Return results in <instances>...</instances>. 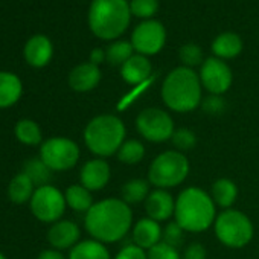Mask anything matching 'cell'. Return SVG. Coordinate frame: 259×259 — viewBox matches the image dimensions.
<instances>
[{
	"instance_id": "11",
	"label": "cell",
	"mask_w": 259,
	"mask_h": 259,
	"mask_svg": "<svg viewBox=\"0 0 259 259\" xmlns=\"http://www.w3.org/2000/svg\"><path fill=\"white\" fill-rule=\"evenodd\" d=\"M165 40V28L159 22L147 20L135 29L132 45L141 55H154L163 48Z\"/></svg>"
},
{
	"instance_id": "23",
	"label": "cell",
	"mask_w": 259,
	"mask_h": 259,
	"mask_svg": "<svg viewBox=\"0 0 259 259\" xmlns=\"http://www.w3.org/2000/svg\"><path fill=\"white\" fill-rule=\"evenodd\" d=\"M238 197L236 185L229 179H218L212 185V200L221 207H230Z\"/></svg>"
},
{
	"instance_id": "21",
	"label": "cell",
	"mask_w": 259,
	"mask_h": 259,
	"mask_svg": "<svg viewBox=\"0 0 259 259\" xmlns=\"http://www.w3.org/2000/svg\"><path fill=\"white\" fill-rule=\"evenodd\" d=\"M212 51L217 57H220V60L235 58L242 51V41L236 34L226 32L215 38V41L212 43Z\"/></svg>"
},
{
	"instance_id": "19",
	"label": "cell",
	"mask_w": 259,
	"mask_h": 259,
	"mask_svg": "<svg viewBox=\"0 0 259 259\" xmlns=\"http://www.w3.org/2000/svg\"><path fill=\"white\" fill-rule=\"evenodd\" d=\"M128 84H141L151 75V63L145 55H133L120 69Z\"/></svg>"
},
{
	"instance_id": "13",
	"label": "cell",
	"mask_w": 259,
	"mask_h": 259,
	"mask_svg": "<svg viewBox=\"0 0 259 259\" xmlns=\"http://www.w3.org/2000/svg\"><path fill=\"white\" fill-rule=\"evenodd\" d=\"M145 210L148 213V218L159 223V221L168 220L174 213L176 203L169 192H166L163 189H157L147 197Z\"/></svg>"
},
{
	"instance_id": "25",
	"label": "cell",
	"mask_w": 259,
	"mask_h": 259,
	"mask_svg": "<svg viewBox=\"0 0 259 259\" xmlns=\"http://www.w3.org/2000/svg\"><path fill=\"white\" fill-rule=\"evenodd\" d=\"M8 194L14 203H25L34 195V183L26 174H17L10 183Z\"/></svg>"
},
{
	"instance_id": "32",
	"label": "cell",
	"mask_w": 259,
	"mask_h": 259,
	"mask_svg": "<svg viewBox=\"0 0 259 259\" xmlns=\"http://www.w3.org/2000/svg\"><path fill=\"white\" fill-rule=\"evenodd\" d=\"M159 8L157 0H132V5H130V11L136 17L148 19L153 14H156Z\"/></svg>"
},
{
	"instance_id": "9",
	"label": "cell",
	"mask_w": 259,
	"mask_h": 259,
	"mask_svg": "<svg viewBox=\"0 0 259 259\" xmlns=\"http://www.w3.org/2000/svg\"><path fill=\"white\" fill-rule=\"evenodd\" d=\"M138 132L150 142H165L174 135L172 117L160 108H145L136 119Z\"/></svg>"
},
{
	"instance_id": "17",
	"label": "cell",
	"mask_w": 259,
	"mask_h": 259,
	"mask_svg": "<svg viewBox=\"0 0 259 259\" xmlns=\"http://www.w3.org/2000/svg\"><path fill=\"white\" fill-rule=\"evenodd\" d=\"M163 232L160 229V224L151 218H142L136 223L135 229H133V238L136 245H139L141 248H151L156 244L160 242Z\"/></svg>"
},
{
	"instance_id": "27",
	"label": "cell",
	"mask_w": 259,
	"mask_h": 259,
	"mask_svg": "<svg viewBox=\"0 0 259 259\" xmlns=\"http://www.w3.org/2000/svg\"><path fill=\"white\" fill-rule=\"evenodd\" d=\"M150 185L147 180L142 179H135L130 180L123 185L122 188V200L128 204V203H141L144 200H147Z\"/></svg>"
},
{
	"instance_id": "41",
	"label": "cell",
	"mask_w": 259,
	"mask_h": 259,
	"mask_svg": "<svg viewBox=\"0 0 259 259\" xmlns=\"http://www.w3.org/2000/svg\"><path fill=\"white\" fill-rule=\"evenodd\" d=\"M0 259H7V257H5V256H4L2 253H0Z\"/></svg>"
},
{
	"instance_id": "36",
	"label": "cell",
	"mask_w": 259,
	"mask_h": 259,
	"mask_svg": "<svg viewBox=\"0 0 259 259\" xmlns=\"http://www.w3.org/2000/svg\"><path fill=\"white\" fill-rule=\"evenodd\" d=\"M114 259H148V254L139 245H126L123 247Z\"/></svg>"
},
{
	"instance_id": "10",
	"label": "cell",
	"mask_w": 259,
	"mask_h": 259,
	"mask_svg": "<svg viewBox=\"0 0 259 259\" xmlns=\"http://www.w3.org/2000/svg\"><path fill=\"white\" fill-rule=\"evenodd\" d=\"M66 204L64 195L51 185L38 188L31 198L32 213L45 223L57 221L64 213Z\"/></svg>"
},
{
	"instance_id": "40",
	"label": "cell",
	"mask_w": 259,
	"mask_h": 259,
	"mask_svg": "<svg viewBox=\"0 0 259 259\" xmlns=\"http://www.w3.org/2000/svg\"><path fill=\"white\" fill-rule=\"evenodd\" d=\"M38 259H64L58 250H45L40 253Z\"/></svg>"
},
{
	"instance_id": "37",
	"label": "cell",
	"mask_w": 259,
	"mask_h": 259,
	"mask_svg": "<svg viewBox=\"0 0 259 259\" xmlns=\"http://www.w3.org/2000/svg\"><path fill=\"white\" fill-rule=\"evenodd\" d=\"M203 108H204V111H207L210 114H220L224 111V101L217 96L207 98L203 104Z\"/></svg>"
},
{
	"instance_id": "33",
	"label": "cell",
	"mask_w": 259,
	"mask_h": 259,
	"mask_svg": "<svg viewBox=\"0 0 259 259\" xmlns=\"http://www.w3.org/2000/svg\"><path fill=\"white\" fill-rule=\"evenodd\" d=\"M183 232H185V230H183L176 221H174V223H169V224L165 227L163 235H162L163 242L168 244V245H171V247H174V248H179V247L183 244V239H185Z\"/></svg>"
},
{
	"instance_id": "31",
	"label": "cell",
	"mask_w": 259,
	"mask_h": 259,
	"mask_svg": "<svg viewBox=\"0 0 259 259\" xmlns=\"http://www.w3.org/2000/svg\"><path fill=\"white\" fill-rule=\"evenodd\" d=\"M172 145L177 148V151H189L195 147L197 144V136L194 132H191L189 128H180V130H176L172 138Z\"/></svg>"
},
{
	"instance_id": "1",
	"label": "cell",
	"mask_w": 259,
	"mask_h": 259,
	"mask_svg": "<svg viewBox=\"0 0 259 259\" xmlns=\"http://www.w3.org/2000/svg\"><path fill=\"white\" fill-rule=\"evenodd\" d=\"M132 221V209L123 200L107 198L89 209L85 229L99 242H116L126 235Z\"/></svg>"
},
{
	"instance_id": "15",
	"label": "cell",
	"mask_w": 259,
	"mask_h": 259,
	"mask_svg": "<svg viewBox=\"0 0 259 259\" xmlns=\"http://www.w3.org/2000/svg\"><path fill=\"white\" fill-rule=\"evenodd\" d=\"M101 79V72L98 66L92 63H84L76 66L69 75V84L76 92H89L98 85Z\"/></svg>"
},
{
	"instance_id": "35",
	"label": "cell",
	"mask_w": 259,
	"mask_h": 259,
	"mask_svg": "<svg viewBox=\"0 0 259 259\" xmlns=\"http://www.w3.org/2000/svg\"><path fill=\"white\" fill-rule=\"evenodd\" d=\"M180 60L188 67H192L203 61V52L197 45H186L180 49Z\"/></svg>"
},
{
	"instance_id": "16",
	"label": "cell",
	"mask_w": 259,
	"mask_h": 259,
	"mask_svg": "<svg viewBox=\"0 0 259 259\" xmlns=\"http://www.w3.org/2000/svg\"><path fill=\"white\" fill-rule=\"evenodd\" d=\"M52 57V43L45 35H34L25 45V58L31 66L41 67Z\"/></svg>"
},
{
	"instance_id": "14",
	"label": "cell",
	"mask_w": 259,
	"mask_h": 259,
	"mask_svg": "<svg viewBox=\"0 0 259 259\" xmlns=\"http://www.w3.org/2000/svg\"><path fill=\"white\" fill-rule=\"evenodd\" d=\"M110 180V166L105 160H90L81 169V183L89 191L102 189Z\"/></svg>"
},
{
	"instance_id": "22",
	"label": "cell",
	"mask_w": 259,
	"mask_h": 259,
	"mask_svg": "<svg viewBox=\"0 0 259 259\" xmlns=\"http://www.w3.org/2000/svg\"><path fill=\"white\" fill-rule=\"evenodd\" d=\"M69 259H110V253L102 242L90 239L73 245Z\"/></svg>"
},
{
	"instance_id": "20",
	"label": "cell",
	"mask_w": 259,
	"mask_h": 259,
	"mask_svg": "<svg viewBox=\"0 0 259 259\" xmlns=\"http://www.w3.org/2000/svg\"><path fill=\"white\" fill-rule=\"evenodd\" d=\"M22 81L11 72H0V108L10 107L20 99Z\"/></svg>"
},
{
	"instance_id": "18",
	"label": "cell",
	"mask_w": 259,
	"mask_h": 259,
	"mask_svg": "<svg viewBox=\"0 0 259 259\" xmlns=\"http://www.w3.org/2000/svg\"><path fill=\"white\" fill-rule=\"evenodd\" d=\"M48 238L55 248H69L76 245V241L79 239V229L72 221H58L51 227Z\"/></svg>"
},
{
	"instance_id": "29",
	"label": "cell",
	"mask_w": 259,
	"mask_h": 259,
	"mask_svg": "<svg viewBox=\"0 0 259 259\" xmlns=\"http://www.w3.org/2000/svg\"><path fill=\"white\" fill-rule=\"evenodd\" d=\"M133 45L128 41H116L113 45H110L107 48L105 52V60L113 64V66H119V64H125L130 58L133 57Z\"/></svg>"
},
{
	"instance_id": "30",
	"label": "cell",
	"mask_w": 259,
	"mask_h": 259,
	"mask_svg": "<svg viewBox=\"0 0 259 259\" xmlns=\"http://www.w3.org/2000/svg\"><path fill=\"white\" fill-rule=\"evenodd\" d=\"M145 156V147L139 141H126L117 151V157L120 162L126 165L139 163Z\"/></svg>"
},
{
	"instance_id": "34",
	"label": "cell",
	"mask_w": 259,
	"mask_h": 259,
	"mask_svg": "<svg viewBox=\"0 0 259 259\" xmlns=\"http://www.w3.org/2000/svg\"><path fill=\"white\" fill-rule=\"evenodd\" d=\"M148 259H182V257L177 248L162 241L148 250Z\"/></svg>"
},
{
	"instance_id": "38",
	"label": "cell",
	"mask_w": 259,
	"mask_h": 259,
	"mask_svg": "<svg viewBox=\"0 0 259 259\" xmlns=\"http://www.w3.org/2000/svg\"><path fill=\"white\" fill-rule=\"evenodd\" d=\"M183 259H206V248L200 242H194L185 250Z\"/></svg>"
},
{
	"instance_id": "26",
	"label": "cell",
	"mask_w": 259,
	"mask_h": 259,
	"mask_svg": "<svg viewBox=\"0 0 259 259\" xmlns=\"http://www.w3.org/2000/svg\"><path fill=\"white\" fill-rule=\"evenodd\" d=\"M51 171L52 169L41 159H29L23 168V174H26L34 183V186L38 188L48 185V182L51 180Z\"/></svg>"
},
{
	"instance_id": "4",
	"label": "cell",
	"mask_w": 259,
	"mask_h": 259,
	"mask_svg": "<svg viewBox=\"0 0 259 259\" xmlns=\"http://www.w3.org/2000/svg\"><path fill=\"white\" fill-rule=\"evenodd\" d=\"M130 16L132 11L125 0H93L89 11V25L95 35L111 40L128 28Z\"/></svg>"
},
{
	"instance_id": "7",
	"label": "cell",
	"mask_w": 259,
	"mask_h": 259,
	"mask_svg": "<svg viewBox=\"0 0 259 259\" xmlns=\"http://www.w3.org/2000/svg\"><path fill=\"white\" fill-rule=\"evenodd\" d=\"M215 233L224 245L241 248L251 241L253 224L242 212L227 209L215 220Z\"/></svg>"
},
{
	"instance_id": "2",
	"label": "cell",
	"mask_w": 259,
	"mask_h": 259,
	"mask_svg": "<svg viewBox=\"0 0 259 259\" xmlns=\"http://www.w3.org/2000/svg\"><path fill=\"white\" fill-rule=\"evenodd\" d=\"M174 215L183 230L203 232L215 220V203L203 189L188 188L180 192Z\"/></svg>"
},
{
	"instance_id": "39",
	"label": "cell",
	"mask_w": 259,
	"mask_h": 259,
	"mask_svg": "<svg viewBox=\"0 0 259 259\" xmlns=\"http://www.w3.org/2000/svg\"><path fill=\"white\" fill-rule=\"evenodd\" d=\"M104 60H105V52H104L102 49H95V51H92V54H90V63H92V64L98 66V64L102 63Z\"/></svg>"
},
{
	"instance_id": "6",
	"label": "cell",
	"mask_w": 259,
	"mask_h": 259,
	"mask_svg": "<svg viewBox=\"0 0 259 259\" xmlns=\"http://www.w3.org/2000/svg\"><path fill=\"white\" fill-rule=\"evenodd\" d=\"M189 172V162L180 151H165L157 156L148 172L150 183L159 189L180 185Z\"/></svg>"
},
{
	"instance_id": "28",
	"label": "cell",
	"mask_w": 259,
	"mask_h": 259,
	"mask_svg": "<svg viewBox=\"0 0 259 259\" xmlns=\"http://www.w3.org/2000/svg\"><path fill=\"white\" fill-rule=\"evenodd\" d=\"M16 136L20 142L26 145H37L41 142V132L40 126L31 120V119H23L19 120L16 125Z\"/></svg>"
},
{
	"instance_id": "24",
	"label": "cell",
	"mask_w": 259,
	"mask_h": 259,
	"mask_svg": "<svg viewBox=\"0 0 259 259\" xmlns=\"http://www.w3.org/2000/svg\"><path fill=\"white\" fill-rule=\"evenodd\" d=\"M66 203L76 212H89V209L93 206L92 194L87 188L82 185H73L70 186L64 194Z\"/></svg>"
},
{
	"instance_id": "12",
	"label": "cell",
	"mask_w": 259,
	"mask_h": 259,
	"mask_svg": "<svg viewBox=\"0 0 259 259\" xmlns=\"http://www.w3.org/2000/svg\"><path fill=\"white\" fill-rule=\"evenodd\" d=\"M200 79L210 93L221 95L227 92L232 84V72L220 58H207L201 66Z\"/></svg>"
},
{
	"instance_id": "3",
	"label": "cell",
	"mask_w": 259,
	"mask_h": 259,
	"mask_svg": "<svg viewBox=\"0 0 259 259\" xmlns=\"http://www.w3.org/2000/svg\"><path fill=\"white\" fill-rule=\"evenodd\" d=\"M162 98L171 110L179 113L197 108L201 99L200 78L189 67H177L163 81Z\"/></svg>"
},
{
	"instance_id": "5",
	"label": "cell",
	"mask_w": 259,
	"mask_h": 259,
	"mask_svg": "<svg viewBox=\"0 0 259 259\" xmlns=\"http://www.w3.org/2000/svg\"><path fill=\"white\" fill-rule=\"evenodd\" d=\"M125 138L123 122L113 114H102L92 119L84 132L87 148L102 157L111 156L119 151Z\"/></svg>"
},
{
	"instance_id": "8",
	"label": "cell",
	"mask_w": 259,
	"mask_h": 259,
	"mask_svg": "<svg viewBox=\"0 0 259 259\" xmlns=\"http://www.w3.org/2000/svg\"><path fill=\"white\" fill-rule=\"evenodd\" d=\"M40 159L52 171H66L76 165L79 159V148L70 139L52 138L41 145Z\"/></svg>"
}]
</instances>
